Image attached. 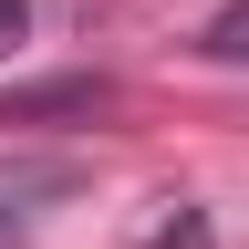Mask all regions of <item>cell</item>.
<instances>
[{"mask_svg":"<svg viewBox=\"0 0 249 249\" xmlns=\"http://www.w3.org/2000/svg\"><path fill=\"white\" fill-rule=\"evenodd\" d=\"M197 52H208V62H249V0H218L208 31H197Z\"/></svg>","mask_w":249,"mask_h":249,"instance_id":"1","label":"cell"},{"mask_svg":"<svg viewBox=\"0 0 249 249\" xmlns=\"http://www.w3.org/2000/svg\"><path fill=\"white\" fill-rule=\"evenodd\" d=\"M21 31H31V0H0V52H11Z\"/></svg>","mask_w":249,"mask_h":249,"instance_id":"2","label":"cell"}]
</instances>
